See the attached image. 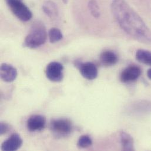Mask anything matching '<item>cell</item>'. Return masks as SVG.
Here are the masks:
<instances>
[{
  "label": "cell",
  "instance_id": "cell-15",
  "mask_svg": "<svg viewBox=\"0 0 151 151\" xmlns=\"http://www.w3.org/2000/svg\"><path fill=\"white\" fill-rule=\"evenodd\" d=\"M48 37L51 43H56L63 39V35L59 29L52 28L49 31Z\"/></svg>",
  "mask_w": 151,
  "mask_h": 151
},
{
  "label": "cell",
  "instance_id": "cell-14",
  "mask_svg": "<svg viewBox=\"0 0 151 151\" xmlns=\"http://www.w3.org/2000/svg\"><path fill=\"white\" fill-rule=\"evenodd\" d=\"M136 58L144 64L151 66V52L145 50H138L136 52Z\"/></svg>",
  "mask_w": 151,
  "mask_h": 151
},
{
  "label": "cell",
  "instance_id": "cell-10",
  "mask_svg": "<svg viewBox=\"0 0 151 151\" xmlns=\"http://www.w3.org/2000/svg\"><path fill=\"white\" fill-rule=\"evenodd\" d=\"M17 75V70L12 65L6 63L1 64L0 68V76L3 81L12 82L15 80Z\"/></svg>",
  "mask_w": 151,
  "mask_h": 151
},
{
  "label": "cell",
  "instance_id": "cell-9",
  "mask_svg": "<svg viewBox=\"0 0 151 151\" xmlns=\"http://www.w3.org/2000/svg\"><path fill=\"white\" fill-rule=\"evenodd\" d=\"M22 145V139L18 134H13L1 145L4 151H14L19 150Z\"/></svg>",
  "mask_w": 151,
  "mask_h": 151
},
{
  "label": "cell",
  "instance_id": "cell-17",
  "mask_svg": "<svg viewBox=\"0 0 151 151\" xmlns=\"http://www.w3.org/2000/svg\"><path fill=\"white\" fill-rule=\"evenodd\" d=\"M88 7L91 14L94 17L98 18L100 16L99 7L96 1L91 0V1H89L88 4Z\"/></svg>",
  "mask_w": 151,
  "mask_h": 151
},
{
  "label": "cell",
  "instance_id": "cell-8",
  "mask_svg": "<svg viewBox=\"0 0 151 151\" xmlns=\"http://www.w3.org/2000/svg\"><path fill=\"white\" fill-rule=\"evenodd\" d=\"M46 119L41 115H33L31 116L27 123V129L30 132L42 131L45 127Z\"/></svg>",
  "mask_w": 151,
  "mask_h": 151
},
{
  "label": "cell",
  "instance_id": "cell-6",
  "mask_svg": "<svg viewBox=\"0 0 151 151\" xmlns=\"http://www.w3.org/2000/svg\"><path fill=\"white\" fill-rule=\"evenodd\" d=\"M75 65L79 69L82 76L88 80H93L96 78L98 71L96 66L92 63H82L76 61Z\"/></svg>",
  "mask_w": 151,
  "mask_h": 151
},
{
  "label": "cell",
  "instance_id": "cell-4",
  "mask_svg": "<svg viewBox=\"0 0 151 151\" xmlns=\"http://www.w3.org/2000/svg\"><path fill=\"white\" fill-rule=\"evenodd\" d=\"M5 2L12 13L19 20L27 22L31 19L32 12L22 2V0H5Z\"/></svg>",
  "mask_w": 151,
  "mask_h": 151
},
{
  "label": "cell",
  "instance_id": "cell-1",
  "mask_svg": "<svg viewBox=\"0 0 151 151\" xmlns=\"http://www.w3.org/2000/svg\"><path fill=\"white\" fill-rule=\"evenodd\" d=\"M111 11L119 26L127 34L142 43L151 44V30L125 0H114Z\"/></svg>",
  "mask_w": 151,
  "mask_h": 151
},
{
  "label": "cell",
  "instance_id": "cell-19",
  "mask_svg": "<svg viewBox=\"0 0 151 151\" xmlns=\"http://www.w3.org/2000/svg\"><path fill=\"white\" fill-rule=\"evenodd\" d=\"M147 76H148V78L151 80V69H149L148 70V71H147Z\"/></svg>",
  "mask_w": 151,
  "mask_h": 151
},
{
  "label": "cell",
  "instance_id": "cell-11",
  "mask_svg": "<svg viewBox=\"0 0 151 151\" xmlns=\"http://www.w3.org/2000/svg\"><path fill=\"white\" fill-rule=\"evenodd\" d=\"M101 64L106 67L115 65L118 61V57L115 52L110 50L103 51L99 57Z\"/></svg>",
  "mask_w": 151,
  "mask_h": 151
},
{
  "label": "cell",
  "instance_id": "cell-3",
  "mask_svg": "<svg viewBox=\"0 0 151 151\" xmlns=\"http://www.w3.org/2000/svg\"><path fill=\"white\" fill-rule=\"evenodd\" d=\"M71 121L66 118L55 119L50 123V129L53 135L57 138H63L69 135L73 131Z\"/></svg>",
  "mask_w": 151,
  "mask_h": 151
},
{
  "label": "cell",
  "instance_id": "cell-12",
  "mask_svg": "<svg viewBox=\"0 0 151 151\" xmlns=\"http://www.w3.org/2000/svg\"><path fill=\"white\" fill-rule=\"evenodd\" d=\"M120 142L123 151H134V139L128 133L125 131H122L120 133Z\"/></svg>",
  "mask_w": 151,
  "mask_h": 151
},
{
  "label": "cell",
  "instance_id": "cell-20",
  "mask_svg": "<svg viewBox=\"0 0 151 151\" xmlns=\"http://www.w3.org/2000/svg\"><path fill=\"white\" fill-rule=\"evenodd\" d=\"M65 3H67V0H63Z\"/></svg>",
  "mask_w": 151,
  "mask_h": 151
},
{
  "label": "cell",
  "instance_id": "cell-13",
  "mask_svg": "<svg viewBox=\"0 0 151 151\" xmlns=\"http://www.w3.org/2000/svg\"><path fill=\"white\" fill-rule=\"evenodd\" d=\"M42 9L45 14L51 18H55L58 15V9L56 4L51 1H46L42 4Z\"/></svg>",
  "mask_w": 151,
  "mask_h": 151
},
{
  "label": "cell",
  "instance_id": "cell-18",
  "mask_svg": "<svg viewBox=\"0 0 151 151\" xmlns=\"http://www.w3.org/2000/svg\"><path fill=\"white\" fill-rule=\"evenodd\" d=\"M10 129V127L9 125L6 124V123H4V122H1L0 124V134L1 135L5 134L6 133H7L9 130Z\"/></svg>",
  "mask_w": 151,
  "mask_h": 151
},
{
  "label": "cell",
  "instance_id": "cell-2",
  "mask_svg": "<svg viewBox=\"0 0 151 151\" xmlns=\"http://www.w3.org/2000/svg\"><path fill=\"white\" fill-rule=\"evenodd\" d=\"M47 38V33L43 23L37 21L34 22L29 34L24 41V46L29 48H35L43 45Z\"/></svg>",
  "mask_w": 151,
  "mask_h": 151
},
{
  "label": "cell",
  "instance_id": "cell-7",
  "mask_svg": "<svg viewBox=\"0 0 151 151\" xmlns=\"http://www.w3.org/2000/svg\"><path fill=\"white\" fill-rule=\"evenodd\" d=\"M141 69L137 65H132L127 67L120 75V80L123 83H129L136 81L141 75Z\"/></svg>",
  "mask_w": 151,
  "mask_h": 151
},
{
  "label": "cell",
  "instance_id": "cell-5",
  "mask_svg": "<svg viewBox=\"0 0 151 151\" xmlns=\"http://www.w3.org/2000/svg\"><path fill=\"white\" fill-rule=\"evenodd\" d=\"M64 67L58 62H51L47 67L45 74L51 81L58 82L63 80L64 77Z\"/></svg>",
  "mask_w": 151,
  "mask_h": 151
},
{
  "label": "cell",
  "instance_id": "cell-16",
  "mask_svg": "<svg viewBox=\"0 0 151 151\" xmlns=\"http://www.w3.org/2000/svg\"><path fill=\"white\" fill-rule=\"evenodd\" d=\"M92 144V141L91 137L88 135H83L79 137L78 141L77 146L79 148H86L91 147Z\"/></svg>",
  "mask_w": 151,
  "mask_h": 151
}]
</instances>
